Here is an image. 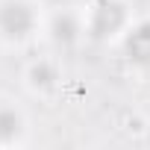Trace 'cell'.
<instances>
[{"label": "cell", "instance_id": "7a4b0ae2", "mask_svg": "<svg viewBox=\"0 0 150 150\" xmlns=\"http://www.w3.org/2000/svg\"><path fill=\"white\" fill-rule=\"evenodd\" d=\"M121 24H124V9H121L118 3H100V9L94 12L91 30H94V35H109V33H115Z\"/></svg>", "mask_w": 150, "mask_h": 150}, {"label": "cell", "instance_id": "277c9868", "mask_svg": "<svg viewBox=\"0 0 150 150\" xmlns=\"http://www.w3.org/2000/svg\"><path fill=\"white\" fill-rule=\"evenodd\" d=\"M15 132H18V115L9 112V109H3V112H0V138H9Z\"/></svg>", "mask_w": 150, "mask_h": 150}, {"label": "cell", "instance_id": "5b68a950", "mask_svg": "<svg viewBox=\"0 0 150 150\" xmlns=\"http://www.w3.org/2000/svg\"><path fill=\"white\" fill-rule=\"evenodd\" d=\"M74 30H77V27H74L71 18H59V21H56V38H59V41H62V38L71 41V38H74Z\"/></svg>", "mask_w": 150, "mask_h": 150}, {"label": "cell", "instance_id": "6da1fadb", "mask_svg": "<svg viewBox=\"0 0 150 150\" xmlns=\"http://www.w3.org/2000/svg\"><path fill=\"white\" fill-rule=\"evenodd\" d=\"M0 27H3L6 35L21 38V35L30 33V27H33V15H30V9H27L24 3H6L3 9H0Z\"/></svg>", "mask_w": 150, "mask_h": 150}, {"label": "cell", "instance_id": "3957f363", "mask_svg": "<svg viewBox=\"0 0 150 150\" xmlns=\"http://www.w3.org/2000/svg\"><path fill=\"white\" fill-rule=\"evenodd\" d=\"M127 53L132 56V62L150 65V24L138 27V30L127 38Z\"/></svg>", "mask_w": 150, "mask_h": 150}]
</instances>
